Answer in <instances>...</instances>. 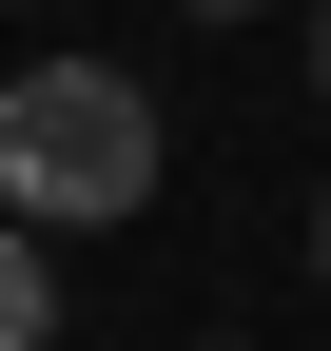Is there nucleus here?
<instances>
[{
    "instance_id": "nucleus-3",
    "label": "nucleus",
    "mask_w": 331,
    "mask_h": 351,
    "mask_svg": "<svg viewBox=\"0 0 331 351\" xmlns=\"http://www.w3.org/2000/svg\"><path fill=\"white\" fill-rule=\"evenodd\" d=\"M312 98H331V0H312Z\"/></svg>"
},
{
    "instance_id": "nucleus-2",
    "label": "nucleus",
    "mask_w": 331,
    "mask_h": 351,
    "mask_svg": "<svg viewBox=\"0 0 331 351\" xmlns=\"http://www.w3.org/2000/svg\"><path fill=\"white\" fill-rule=\"evenodd\" d=\"M0 351H59V274H39V234H0Z\"/></svg>"
},
{
    "instance_id": "nucleus-1",
    "label": "nucleus",
    "mask_w": 331,
    "mask_h": 351,
    "mask_svg": "<svg viewBox=\"0 0 331 351\" xmlns=\"http://www.w3.org/2000/svg\"><path fill=\"white\" fill-rule=\"evenodd\" d=\"M0 215H20V234H117V215H156V98L117 59L0 78Z\"/></svg>"
},
{
    "instance_id": "nucleus-4",
    "label": "nucleus",
    "mask_w": 331,
    "mask_h": 351,
    "mask_svg": "<svg viewBox=\"0 0 331 351\" xmlns=\"http://www.w3.org/2000/svg\"><path fill=\"white\" fill-rule=\"evenodd\" d=\"M312 274H331V195H312Z\"/></svg>"
},
{
    "instance_id": "nucleus-5",
    "label": "nucleus",
    "mask_w": 331,
    "mask_h": 351,
    "mask_svg": "<svg viewBox=\"0 0 331 351\" xmlns=\"http://www.w3.org/2000/svg\"><path fill=\"white\" fill-rule=\"evenodd\" d=\"M195 20H254V0H195Z\"/></svg>"
}]
</instances>
